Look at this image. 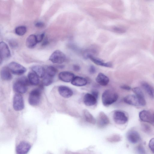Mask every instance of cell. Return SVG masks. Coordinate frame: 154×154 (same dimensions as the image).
<instances>
[{
	"mask_svg": "<svg viewBox=\"0 0 154 154\" xmlns=\"http://www.w3.org/2000/svg\"><path fill=\"white\" fill-rule=\"evenodd\" d=\"M118 94L114 91L108 89L104 91L102 95L103 104L108 106L116 102L118 98Z\"/></svg>",
	"mask_w": 154,
	"mask_h": 154,
	"instance_id": "1",
	"label": "cell"
},
{
	"mask_svg": "<svg viewBox=\"0 0 154 154\" xmlns=\"http://www.w3.org/2000/svg\"><path fill=\"white\" fill-rule=\"evenodd\" d=\"M112 118L114 122L117 124L123 125L126 123L128 121V117L125 112L120 110L114 111Z\"/></svg>",
	"mask_w": 154,
	"mask_h": 154,
	"instance_id": "2",
	"label": "cell"
},
{
	"mask_svg": "<svg viewBox=\"0 0 154 154\" xmlns=\"http://www.w3.org/2000/svg\"><path fill=\"white\" fill-rule=\"evenodd\" d=\"M27 82L23 79L20 78L13 85L14 90L18 94H22L26 92L27 90Z\"/></svg>",
	"mask_w": 154,
	"mask_h": 154,
	"instance_id": "3",
	"label": "cell"
},
{
	"mask_svg": "<svg viewBox=\"0 0 154 154\" xmlns=\"http://www.w3.org/2000/svg\"><path fill=\"white\" fill-rule=\"evenodd\" d=\"M66 59L65 54L61 51L56 50L50 56L49 60L54 63L61 64L65 62Z\"/></svg>",
	"mask_w": 154,
	"mask_h": 154,
	"instance_id": "4",
	"label": "cell"
},
{
	"mask_svg": "<svg viewBox=\"0 0 154 154\" xmlns=\"http://www.w3.org/2000/svg\"><path fill=\"white\" fill-rule=\"evenodd\" d=\"M41 92L38 89H35L31 91L29 93L28 102L29 104L32 106H36L39 104L40 100Z\"/></svg>",
	"mask_w": 154,
	"mask_h": 154,
	"instance_id": "5",
	"label": "cell"
},
{
	"mask_svg": "<svg viewBox=\"0 0 154 154\" xmlns=\"http://www.w3.org/2000/svg\"><path fill=\"white\" fill-rule=\"evenodd\" d=\"M10 71L13 74L21 75L26 71V69L21 65L15 62L10 63L8 66Z\"/></svg>",
	"mask_w": 154,
	"mask_h": 154,
	"instance_id": "6",
	"label": "cell"
},
{
	"mask_svg": "<svg viewBox=\"0 0 154 154\" xmlns=\"http://www.w3.org/2000/svg\"><path fill=\"white\" fill-rule=\"evenodd\" d=\"M13 107L16 111L22 110L24 107V102L22 96L19 94H15L13 99Z\"/></svg>",
	"mask_w": 154,
	"mask_h": 154,
	"instance_id": "7",
	"label": "cell"
},
{
	"mask_svg": "<svg viewBox=\"0 0 154 154\" xmlns=\"http://www.w3.org/2000/svg\"><path fill=\"white\" fill-rule=\"evenodd\" d=\"M96 120L97 126L100 128H104L110 122L109 119L107 116L103 112H99Z\"/></svg>",
	"mask_w": 154,
	"mask_h": 154,
	"instance_id": "8",
	"label": "cell"
},
{
	"mask_svg": "<svg viewBox=\"0 0 154 154\" xmlns=\"http://www.w3.org/2000/svg\"><path fill=\"white\" fill-rule=\"evenodd\" d=\"M0 64L5 59L9 58L11 56V53L7 45L4 42L0 43Z\"/></svg>",
	"mask_w": 154,
	"mask_h": 154,
	"instance_id": "9",
	"label": "cell"
},
{
	"mask_svg": "<svg viewBox=\"0 0 154 154\" xmlns=\"http://www.w3.org/2000/svg\"><path fill=\"white\" fill-rule=\"evenodd\" d=\"M139 116L140 119L143 122L151 124L154 123L153 113L149 111L146 110L141 111L139 112Z\"/></svg>",
	"mask_w": 154,
	"mask_h": 154,
	"instance_id": "10",
	"label": "cell"
},
{
	"mask_svg": "<svg viewBox=\"0 0 154 154\" xmlns=\"http://www.w3.org/2000/svg\"><path fill=\"white\" fill-rule=\"evenodd\" d=\"M31 148L30 145L24 141L20 142L17 146L16 152L17 154H27Z\"/></svg>",
	"mask_w": 154,
	"mask_h": 154,
	"instance_id": "11",
	"label": "cell"
},
{
	"mask_svg": "<svg viewBox=\"0 0 154 154\" xmlns=\"http://www.w3.org/2000/svg\"><path fill=\"white\" fill-rule=\"evenodd\" d=\"M97 99L91 93H87L84 95L83 102L86 106H93L97 103Z\"/></svg>",
	"mask_w": 154,
	"mask_h": 154,
	"instance_id": "12",
	"label": "cell"
},
{
	"mask_svg": "<svg viewBox=\"0 0 154 154\" xmlns=\"http://www.w3.org/2000/svg\"><path fill=\"white\" fill-rule=\"evenodd\" d=\"M58 91L60 95L65 98H69L73 94L72 90L69 87L64 85L60 86L58 88Z\"/></svg>",
	"mask_w": 154,
	"mask_h": 154,
	"instance_id": "13",
	"label": "cell"
},
{
	"mask_svg": "<svg viewBox=\"0 0 154 154\" xmlns=\"http://www.w3.org/2000/svg\"><path fill=\"white\" fill-rule=\"evenodd\" d=\"M132 90L137 97L140 106H144L146 104V101L144 95L141 89L138 87H136L132 88Z\"/></svg>",
	"mask_w": 154,
	"mask_h": 154,
	"instance_id": "14",
	"label": "cell"
},
{
	"mask_svg": "<svg viewBox=\"0 0 154 154\" xmlns=\"http://www.w3.org/2000/svg\"><path fill=\"white\" fill-rule=\"evenodd\" d=\"M74 77L73 73L67 71L61 72L58 75L59 79L66 82H71Z\"/></svg>",
	"mask_w": 154,
	"mask_h": 154,
	"instance_id": "15",
	"label": "cell"
},
{
	"mask_svg": "<svg viewBox=\"0 0 154 154\" xmlns=\"http://www.w3.org/2000/svg\"><path fill=\"white\" fill-rule=\"evenodd\" d=\"M127 137L129 142L134 144L138 142L140 139V135L138 132L133 130L128 132Z\"/></svg>",
	"mask_w": 154,
	"mask_h": 154,
	"instance_id": "16",
	"label": "cell"
},
{
	"mask_svg": "<svg viewBox=\"0 0 154 154\" xmlns=\"http://www.w3.org/2000/svg\"><path fill=\"white\" fill-rule=\"evenodd\" d=\"M124 101L126 103L130 105L140 106L138 99L135 94L126 96L124 98Z\"/></svg>",
	"mask_w": 154,
	"mask_h": 154,
	"instance_id": "17",
	"label": "cell"
},
{
	"mask_svg": "<svg viewBox=\"0 0 154 154\" xmlns=\"http://www.w3.org/2000/svg\"><path fill=\"white\" fill-rule=\"evenodd\" d=\"M95 80L97 83L102 86H106L109 81L108 77L101 72L98 73L96 78Z\"/></svg>",
	"mask_w": 154,
	"mask_h": 154,
	"instance_id": "18",
	"label": "cell"
},
{
	"mask_svg": "<svg viewBox=\"0 0 154 154\" xmlns=\"http://www.w3.org/2000/svg\"><path fill=\"white\" fill-rule=\"evenodd\" d=\"M71 83L73 85L81 87L86 85L88 83V80L85 78L76 76L74 77Z\"/></svg>",
	"mask_w": 154,
	"mask_h": 154,
	"instance_id": "19",
	"label": "cell"
},
{
	"mask_svg": "<svg viewBox=\"0 0 154 154\" xmlns=\"http://www.w3.org/2000/svg\"><path fill=\"white\" fill-rule=\"evenodd\" d=\"M38 43L37 36L32 34L28 36L26 40V46L29 48H32L34 47Z\"/></svg>",
	"mask_w": 154,
	"mask_h": 154,
	"instance_id": "20",
	"label": "cell"
},
{
	"mask_svg": "<svg viewBox=\"0 0 154 154\" xmlns=\"http://www.w3.org/2000/svg\"><path fill=\"white\" fill-rule=\"evenodd\" d=\"M0 75L1 78L4 80L9 81L12 78V76L8 67H3L1 69Z\"/></svg>",
	"mask_w": 154,
	"mask_h": 154,
	"instance_id": "21",
	"label": "cell"
},
{
	"mask_svg": "<svg viewBox=\"0 0 154 154\" xmlns=\"http://www.w3.org/2000/svg\"><path fill=\"white\" fill-rule=\"evenodd\" d=\"M31 69L33 72L39 78H43L45 74V69L40 66H35L32 67Z\"/></svg>",
	"mask_w": 154,
	"mask_h": 154,
	"instance_id": "22",
	"label": "cell"
},
{
	"mask_svg": "<svg viewBox=\"0 0 154 154\" xmlns=\"http://www.w3.org/2000/svg\"><path fill=\"white\" fill-rule=\"evenodd\" d=\"M88 57L97 65L107 67H111L112 66V64L110 62H104L103 61L96 58L91 55H89Z\"/></svg>",
	"mask_w": 154,
	"mask_h": 154,
	"instance_id": "23",
	"label": "cell"
},
{
	"mask_svg": "<svg viewBox=\"0 0 154 154\" xmlns=\"http://www.w3.org/2000/svg\"><path fill=\"white\" fill-rule=\"evenodd\" d=\"M141 85L151 98L154 97V90L149 84L146 82H143L141 83Z\"/></svg>",
	"mask_w": 154,
	"mask_h": 154,
	"instance_id": "24",
	"label": "cell"
},
{
	"mask_svg": "<svg viewBox=\"0 0 154 154\" xmlns=\"http://www.w3.org/2000/svg\"><path fill=\"white\" fill-rule=\"evenodd\" d=\"M28 78L30 84L32 85H37L39 83V77L33 72L28 73Z\"/></svg>",
	"mask_w": 154,
	"mask_h": 154,
	"instance_id": "25",
	"label": "cell"
},
{
	"mask_svg": "<svg viewBox=\"0 0 154 154\" xmlns=\"http://www.w3.org/2000/svg\"><path fill=\"white\" fill-rule=\"evenodd\" d=\"M83 113L87 122L93 125L96 124V120L88 110L86 109H84Z\"/></svg>",
	"mask_w": 154,
	"mask_h": 154,
	"instance_id": "26",
	"label": "cell"
},
{
	"mask_svg": "<svg viewBox=\"0 0 154 154\" xmlns=\"http://www.w3.org/2000/svg\"><path fill=\"white\" fill-rule=\"evenodd\" d=\"M57 71V69L55 67L52 66H48L45 69V74L54 78Z\"/></svg>",
	"mask_w": 154,
	"mask_h": 154,
	"instance_id": "27",
	"label": "cell"
},
{
	"mask_svg": "<svg viewBox=\"0 0 154 154\" xmlns=\"http://www.w3.org/2000/svg\"><path fill=\"white\" fill-rule=\"evenodd\" d=\"M26 27L23 26H21L17 27L15 29V33L19 36L24 35L26 32Z\"/></svg>",
	"mask_w": 154,
	"mask_h": 154,
	"instance_id": "28",
	"label": "cell"
},
{
	"mask_svg": "<svg viewBox=\"0 0 154 154\" xmlns=\"http://www.w3.org/2000/svg\"><path fill=\"white\" fill-rule=\"evenodd\" d=\"M53 78L45 74L42 80L44 85L48 86L51 85L53 82Z\"/></svg>",
	"mask_w": 154,
	"mask_h": 154,
	"instance_id": "29",
	"label": "cell"
},
{
	"mask_svg": "<svg viewBox=\"0 0 154 154\" xmlns=\"http://www.w3.org/2000/svg\"><path fill=\"white\" fill-rule=\"evenodd\" d=\"M120 137L119 135L117 134L112 135L107 138V140L111 142H116L119 141Z\"/></svg>",
	"mask_w": 154,
	"mask_h": 154,
	"instance_id": "30",
	"label": "cell"
},
{
	"mask_svg": "<svg viewBox=\"0 0 154 154\" xmlns=\"http://www.w3.org/2000/svg\"><path fill=\"white\" fill-rule=\"evenodd\" d=\"M149 146L151 151L154 154V138H152L150 140Z\"/></svg>",
	"mask_w": 154,
	"mask_h": 154,
	"instance_id": "31",
	"label": "cell"
},
{
	"mask_svg": "<svg viewBox=\"0 0 154 154\" xmlns=\"http://www.w3.org/2000/svg\"><path fill=\"white\" fill-rule=\"evenodd\" d=\"M89 72L91 74H94L96 72V69L95 67L93 65H91L89 68Z\"/></svg>",
	"mask_w": 154,
	"mask_h": 154,
	"instance_id": "32",
	"label": "cell"
},
{
	"mask_svg": "<svg viewBox=\"0 0 154 154\" xmlns=\"http://www.w3.org/2000/svg\"><path fill=\"white\" fill-rule=\"evenodd\" d=\"M45 25L44 23L41 21H38L35 23V26L38 28H41L43 27Z\"/></svg>",
	"mask_w": 154,
	"mask_h": 154,
	"instance_id": "33",
	"label": "cell"
},
{
	"mask_svg": "<svg viewBox=\"0 0 154 154\" xmlns=\"http://www.w3.org/2000/svg\"><path fill=\"white\" fill-rule=\"evenodd\" d=\"M45 36V33H43L37 36L38 43L41 42Z\"/></svg>",
	"mask_w": 154,
	"mask_h": 154,
	"instance_id": "34",
	"label": "cell"
},
{
	"mask_svg": "<svg viewBox=\"0 0 154 154\" xmlns=\"http://www.w3.org/2000/svg\"><path fill=\"white\" fill-rule=\"evenodd\" d=\"M137 151L140 154H145V151L143 147L141 146H139L137 147Z\"/></svg>",
	"mask_w": 154,
	"mask_h": 154,
	"instance_id": "35",
	"label": "cell"
},
{
	"mask_svg": "<svg viewBox=\"0 0 154 154\" xmlns=\"http://www.w3.org/2000/svg\"><path fill=\"white\" fill-rule=\"evenodd\" d=\"M9 45L12 48H15L17 46V42L14 40H11L9 41Z\"/></svg>",
	"mask_w": 154,
	"mask_h": 154,
	"instance_id": "36",
	"label": "cell"
},
{
	"mask_svg": "<svg viewBox=\"0 0 154 154\" xmlns=\"http://www.w3.org/2000/svg\"><path fill=\"white\" fill-rule=\"evenodd\" d=\"M120 88L122 89L127 91L130 90L131 89V87L130 86L126 85H121L120 86Z\"/></svg>",
	"mask_w": 154,
	"mask_h": 154,
	"instance_id": "37",
	"label": "cell"
},
{
	"mask_svg": "<svg viewBox=\"0 0 154 154\" xmlns=\"http://www.w3.org/2000/svg\"><path fill=\"white\" fill-rule=\"evenodd\" d=\"M91 94L97 99H98L99 96V92L98 91L96 90H93L92 91Z\"/></svg>",
	"mask_w": 154,
	"mask_h": 154,
	"instance_id": "38",
	"label": "cell"
},
{
	"mask_svg": "<svg viewBox=\"0 0 154 154\" xmlns=\"http://www.w3.org/2000/svg\"><path fill=\"white\" fill-rule=\"evenodd\" d=\"M73 69L75 71L78 72L80 70V68L79 66L75 64L73 65Z\"/></svg>",
	"mask_w": 154,
	"mask_h": 154,
	"instance_id": "39",
	"label": "cell"
},
{
	"mask_svg": "<svg viewBox=\"0 0 154 154\" xmlns=\"http://www.w3.org/2000/svg\"><path fill=\"white\" fill-rule=\"evenodd\" d=\"M153 113L154 118V113Z\"/></svg>",
	"mask_w": 154,
	"mask_h": 154,
	"instance_id": "40",
	"label": "cell"
}]
</instances>
